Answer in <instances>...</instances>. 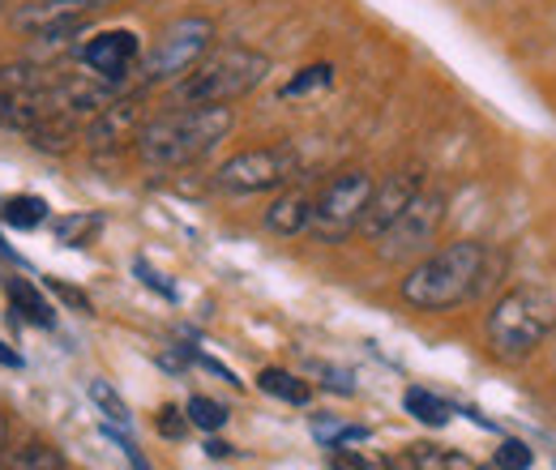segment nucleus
<instances>
[{
    "label": "nucleus",
    "mask_w": 556,
    "mask_h": 470,
    "mask_svg": "<svg viewBox=\"0 0 556 470\" xmlns=\"http://www.w3.org/2000/svg\"><path fill=\"white\" fill-rule=\"evenodd\" d=\"M231 125H236L231 103L180 107V112H167V116L146 120L134 145H138L146 167L176 172V167H193L198 158H206L210 150L231 134Z\"/></svg>",
    "instance_id": "obj_1"
},
{
    "label": "nucleus",
    "mask_w": 556,
    "mask_h": 470,
    "mask_svg": "<svg viewBox=\"0 0 556 470\" xmlns=\"http://www.w3.org/2000/svg\"><path fill=\"white\" fill-rule=\"evenodd\" d=\"M488 253L476 240H454L437 253H428L419 266L407 269L403 278V300L419 313H445L471 300L484 287Z\"/></svg>",
    "instance_id": "obj_2"
},
{
    "label": "nucleus",
    "mask_w": 556,
    "mask_h": 470,
    "mask_svg": "<svg viewBox=\"0 0 556 470\" xmlns=\"http://www.w3.org/2000/svg\"><path fill=\"white\" fill-rule=\"evenodd\" d=\"M270 77V56L253 52V48H210L198 65L176 81V99L185 107H202V103H236L249 90H257Z\"/></svg>",
    "instance_id": "obj_3"
},
{
    "label": "nucleus",
    "mask_w": 556,
    "mask_h": 470,
    "mask_svg": "<svg viewBox=\"0 0 556 470\" xmlns=\"http://www.w3.org/2000/svg\"><path fill=\"white\" fill-rule=\"evenodd\" d=\"M484 330H488V346L501 359H527L556 330V304L544 291H531V287L505 291L492 304Z\"/></svg>",
    "instance_id": "obj_4"
},
{
    "label": "nucleus",
    "mask_w": 556,
    "mask_h": 470,
    "mask_svg": "<svg viewBox=\"0 0 556 470\" xmlns=\"http://www.w3.org/2000/svg\"><path fill=\"white\" fill-rule=\"evenodd\" d=\"M214 48V22L210 17H176L172 26L159 30L154 48L141 56V81L159 86V81H180L189 68L198 65Z\"/></svg>",
    "instance_id": "obj_5"
},
{
    "label": "nucleus",
    "mask_w": 556,
    "mask_h": 470,
    "mask_svg": "<svg viewBox=\"0 0 556 470\" xmlns=\"http://www.w3.org/2000/svg\"><path fill=\"white\" fill-rule=\"evenodd\" d=\"M300 176V154L291 145H257V150H240L227 163H218L214 185L223 193L249 198V193H270L282 189L287 180Z\"/></svg>",
    "instance_id": "obj_6"
},
{
    "label": "nucleus",
    "mask_w": 556,
    "mask_h": 470,
    "mask_svg": "<svg viewBox=\"0 0 556 470\" xmlns=\"http://www.w3.org/2000/svg\"><path fill=\"white\" fill-rule=\"evenodd\" d=\"M372 176L368 172H339L317 198H313V236L326 240V244H339L348 240L351 231H359V218H364V205L372 198Z\"/></svg>",
    "instance_id": "obj_7"
},
{
    "label": "nucleus",
    "mask_w": 556,
    "mask_h": 470,
    "mask_svg": "<svg viewBox=\"0 0 556 470\" xmlns=\"http://www.w3.org/2000/svg\"><path fill=\"white\" fill-rule=\"evenodd\" d=\"M441 223H445V193H424L419 189L416 202L407 205L394 223H390V231L377 240V253L386 257V262H407V257H419V253H428L432 249V240H437V231H441Z\"/></svg>",
    "instance_id": "obj_8"
},
{
    "label": "nucleus",
    "mask_w": 556,
    "mask_h": 470,
    "mask_svg": "<svg viewBox=\"0 0 556 470\" xmlns=\"http://www.w3.org/2000/svg\"><path fill=\"white\" fill-rule=\"evenodd\" d=\"M141 125H146V99H141V94H116L103 112L90 116L81 141H86L94 154H108V150H121V145L138 141Z\"/></svg>",
    "instance_id": "obj_9"
},
{
    "label": "nucleus",
    "mask_w": 556,
    "mask_h": 470,
    "mask_svg": "<svg viewBox=\"0 0 556 470\" xmlns=\"http://www.w3.org/2000/svg\"><path fill=\"white\" fill-rule=\"evenodd\" d=\"M77 56L90 73H99V77L121 86L141 65V39L134 30H99L94 39H86L77 48Z\"/></svg>",
    "instance_id": "obj_10"
},
{
    "label": "nucleus",
    "mask_w": 556,
    "mask_h": 470,
    "mask_svg": "<svg viewBox=\"0 0 556 470\" xmlns=\"http://www.w3.org/2000/svg\"><path fill=\"white\" fill-rule=\"evenodd\" d=\"M416 193H419L416 172H399V176H390V180L372 185V198H368V205H364L359 231H364L368 240H381V236L390 231V223H394L407 205L416 202Z\"/></svg>",
    "instance_id": "obj_11"
},
{
    "label": "nucleus",
    "mask_w": 556,
    "mask_h": 470,
    "mask_svg": "<svg viewBox=\"0 0 556 470\" xmlns=\"http://www.w3.org/2000/svg\"><path fill=\"white\" fill-rule=\"evenodd\" d=\"M266 227L275 236H300L313 227V193L304 189H287L270 209H266Z\"/></svg>",
    "instance_id": "obj_12"
},
{
    "label": "nucleus",
    "mask_w": 556,
    "mask_h": 470,
    "mask_svg": "<svg viewBox=\"0 0 556 470\" xmlns=\"http://www.w3.org/2000/svg\"><path fill=\"white\" fill-rule=\"evenodd\" d=\"M4 295H9V308L26 321V326H39V330H52L56 326V308L43 300L39 287H30L26 278H4Z\"/></svg>",
    "instance_id": "obj_13"
},
{
    "label": "nucleus",
    "mask_w": 556,
    "mask_h": 470,
    "mask_svg": "<svg viewBox=\"0 0 556 470\" xmlns=\"http://www.w3.org/2000/svg\"><path fill=\"white\" fill-rule=\"evenodd\" d=\"M257 385H262V394H270V398H282V403H291V406H304L308 398H313V390H308L300 377L282 372V368H262Z\"/></svg>",
    "instance_id": "obj_14"
},
{
    "label": "nucleus",
    "mask_w": 556,
    "mask_h": 470,
    "mask_svg": "<svg viewBox=\"0 0 556 470\" xmlns=\"http://www.w3.org/2000/svg\"><path fill=\"white\" fill-rule=\"evenodd\" d=\"M0 218H4L13 231H35L39 223H48V202H43V198H30V193L9 198L4 209H0Z\"/></svg>",
    "instance_id": "obj_15"
},
{
    "label": "nucleus",
    "mask_w": 556,
    "mask_h": 470,
    "mask_svg": "<svg viewBox=\"0 0 556 470\" xmlns=\"http://www.w3.org/2000/svg\"><path fill=\"white\" fill-rule=\"evenodd\" d=\"M403 406H407V415H416L419 423H428V428H445L450 415H454V406L441 403L437 394H428V390H419V385H412V390L403 394Z\"/></svg>",
    "instance_id": "obj_16"
},
{
    "label": "nucleus",
    "mask_w": 556,
    "mask_h": 470,
    "mask_svg": "<svg viewBox=\"0 0 556 470\" xmlns=\"http://www.w3.org/2000/svg\"><path fill=\"white\" fill-rule=\"evenodd\" d=\"M99 227H103L99 214H65V218H56V240L70 244V249H81L99 236Z\"/></svg>",
    "instance_id": "obj_17"
},
{
    "label": "nucleus",
    "mask_w": 556,
    "mask_h": 470,
    "mask_svg": "<svg viewBox=\"0 0 556 470\" xmlns=\"http://www.w3.org/2000/svg\"><path fill=\"white\" fill-rule=\"evenodd\" d=\"M9 470H70V462L61 458V449L43 445V441H30L13 454V467Z\"/></svg>",
    "instance_id": "obj_18"
},
{
    "label": "nucleus",
    "mask_w": 556,
    "mask_h": 470,
    "mask_svg": "<svg viewBox=\"0 0 556 470\" xmlns=\"http://www.w3.org/2000/svg\"><path fill=\"white\" fill-rule=\"evenodd\" d=\"M86 394H90V403L99 406V410H103V415H108L116 428H129V423H134L129 403H125V398H121V394H116L108 381H90V390H86Z\"/></svg>",
    "instance_id": "obj_19"
},
{
    "label": "nucleus",
    "mask_w": 556,
    "mask_h": 470,
    "mask_svg": "<svg viewBox=\"0 0 556 470\" xmlns=\"http://www.w3.org/2000/svg\"><path fill=\"white\" fill-rule=\"evenodd\" d=\"M412 458H416L419 470H476L463 454H454V449H432V445H412L407 449Z\"/></svg>",
    "instance_id": "obj_20"
},
{
    "label": "nucleus",
    "mask_w": 556,
    "mask_h": 470,
    "mask_svg": "<svg viewBox=\"0 0 556 470\" xmlns=\"http://www.w3.org/2000/svg\"><path fill=\"white\" fill-rule=\"evenodd\" d=\"M185 415H189V423L193 428H202V432H218L223 423H227V406L214 403V398H189V406H185Z\"/></svg>",
    "instance_id": "obj_21"
},
{
    "label": "nucleus",
    "mask_w": 556,
    "mask_h": 470,
    "mask_svg": "<svg viewBox=\"0 0 556 470\" xmlns=\"http://www.w3.org/2000/svg\"><path fill=\"white\" fill-rule=\"evenodd\" d=\"M334 81V68L330 65H308L300 68L287 86H282V99H300V94H308V90H321V86H330Z\"/></svg>",
    "instance_id": "obj_22"
},
{
    "label": "nucleus",
    "mask_w": 556,
    "mask_h": 470,
    "mask_svg": "<svg viewBox=\"0 0 556 470\" xmlns=\"http://www.w3.org/2000/svg\"><path fill=\"white\" fill-rule=\"evenodd\" d=\"M531 462H535V454H531L522 441H514V436H505L501 449H496V458H492V467H501V470H527Z\"/></svg>",
    "instance_id": "obj_23"
},
{
    "label": "nucleus",
    "mask_w": 556,
    "mask_h": 470,
    "mask_svg": "<svg viewBox=\"0 0 556 470\" xmlns=\"http://www.w3.org/2000/svg\"><path fill=\"white\" fill-rule=\"evenodd\" d=\"M326 467L330 470H377L364 454H355L348 445H330V458H326Z\"/></svg>",
    "instance_id": "obj_24"
},
{
    "label": "nucleus",
    "mask_w": 556,
    "mask_h": 470,
    "mask_svg": "<svg viewBox=\"0 0 556 470\" xmlns=\"http://www.w3.org/2000/svg\"><path fill=\"white\" fill-rule=\"evenodd\" d=\"M159 432L172 436V441H180V436L189 432V415L176 410V406H163V410H159Z\"/></svg>",
    "instance_id": "obj_25"
},
{
    "label": "nucleus",
    "mask_w": 556,
    "mask_h": 470,
    "mask_svg": "<svg viewBox=\"0 0 556 470\" xmlns=\"http://www.w3.org/2000/svg\"><path fill=\"white\" fill-rule=\"evenodd\" d=\"M138 278L141 282H146V287H154V291H159V295H163V300H176V287H172V282H167V278H163V274H159V269H150L146 266V262H138Z\"/></svg>",
    "instance_id": "obj_26"
},
{
    "label": "nucleus",
    "mask_w": 556,
    "mask_h": 470,
    "mask_svg": "<svg viewBox=\"0 0 556 470\" xmlns=\"http://www.w3.org/2000/svg\"><path fill=\"white\" fill-rule=\"evenodd\" d=\"M48 287H52V291H56V295H61L65 304H73L77 313H90V300H86L81 291H73V287H65V282H56V278H48Z\"/></svg>",
    "instance_id": "obj_27"
},
{
    "label": "nucleus",
    "mask_w": 556,
    "mask_h": 470,
    "mask_svg": "<svg viewBox=\"0 0 556 470\" xmlns=\"http://www.w3.org/2000/svg\"><path fill=\"white\" fill-rule=\"evenodd\" d=\"M108 436H112V441L125 449V458L134 462V470H150V467H146V458H141V449L134 445V441H129V436H116V428H108Z\"/></svg>",
    "instance_id": "obj_28"
},
{
    "label": "nucleus",
    "mask_w": 556,
    "mask_h": 470,
    "mask_svg": "<svg viewBox=\"0 0 556 470\" xmlns=\"http://www.w3.org/2000/svg\"><path fill=\"white\" fill-rule=\"evenodd\" d=\"M386 470H419V467L412 454H394V458H386Z\"/></svg>",
    "instance_id": "obj_29"
},
{
    "label": "nucleus",
    "mask_w": 556,
    "mask_h": 470,
    "mask_svg": "<svg viewBox=\"0 0 556 470\" xmlns=\"http://www.w3.org/2000/svg\"><path fill=\"white\" fill-rule=\"evenodd\" d=\"M9 432H13L9 428V415L0 410V470H4V454H9Z\"/></svg>",
    "instance_id": "obj_30"
},
{
    "label": "nucleus",
    "mask_w": 556,
    "mask_h": 470,
    "mask_svg": "<svg viewBox=\"0 0 556 470\" xmlns=\"http://www.w3.org/2000/svg\"><path fill=\"white\" fill-rule=\"evenodd\" d=\"M0 368H22V355L13 346H4V342H0Z\"/></svg>",
    "instance_id": "obj_31"
},
{
    "label": "nucleus",
    "mask_w": 556,
    "mask_h": 470,
    "mask_svg": "<svg viewBox=\"0 0 556 470\" xmlns=\"http://www.w3.org/2000/svg\"><path fill=\"white\" fill-rule=\"evenodd\" d=\"M206 454H210V458H227V454H231V445H223V441H210Z\"/></svg>",
    "instance_id": "obj_32"
},
{
    "label": "nucleus",
    "mask_w": 556,
    "mask_h": 470,
    "mask_svg": "<svg viewBox=\"0 0 556 470\" xmlns=\"http://www.w3.org/2000/svg\"><path fill=\"white\" fill-rule=\"evenodd\" d=\"M476 470H501V467H476Z\"/></svg>",
    "instance_id": "obj_33"
}]
</instances>
